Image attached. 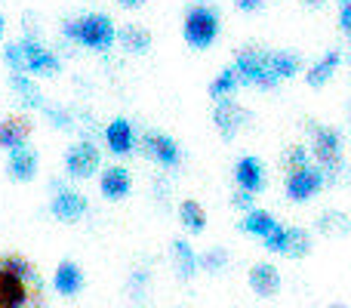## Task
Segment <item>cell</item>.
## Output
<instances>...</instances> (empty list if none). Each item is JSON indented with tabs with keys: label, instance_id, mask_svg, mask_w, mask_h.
I'll use <instances>...</instances> for the list:
<instances>
[{
	"label": "cell",
	"instance_id": "cell-1",
	"mask_svg": "<svg viewBox=\"0 0 351 308\" xmlns=\"http://www.w3.org/2000/svg\"><path fill=\"white\" fill-rule=\"evenodd\" d=\"M62 31H65V37H71V40L84 43L90 49H108L117 37L114 22L108 16H102V12H90V16H80L74 22H65Z\"/></svg>",
	"mask_w": 351,
	"mask_h": 308
},
{
	"label": "cell",
	"instance_id": "cell-2",
	"mask_svg": "<svg viewBox=\"0 0 351 308\" xmlns=\"http://www.w3.org/2000/svg\"><path fill=\"white\" fill-rule=\"evenodd\" d=\"M182 34H185V40L191 43L194 49H206L219 37V12L206 3L191 6L188 16H185V28H182Z\"/></svg>",
	"mask_w": 351,
	"mask_h": 308
},
{
	"label": "cell",
	"instance_id": "cell-3",
	"mask_svg": "<svg viewBox=\"0 0 351 308\" xmlns=\"http://www.w3.org/2000/svg\"><path fill=\"white\" fill-rule=\"evenodd\" d=\"M234 71H237V80L243 84H253V86H274L278 78L271 71V53H262V49H241L234 59Z\"/></svg>",
	"mask_w": 351,
	"mask_h": 308
},
{
	"label": "cell",
	"instance_id": "cell-4",
	"mask_svg": "<svg viewBox=\"0 0 351 308\" xmlns=\"http://www.w3.org/2000/svg\"><path fill=\"white\" fill-rule=\"evenodd\" d=\"M315 130V157L324 173H336L342 167V136L333 127H311Z\"/></svg>",
	"mask_w": 351,
	"mask_h": 308
},
{
	"label": "cell",
	"instance_id": "cell-5",
	"mask_svg": "<svg viewBox=\"0 0 351 308\" xmlns=\"http://www.w3.org/2000/svg\"><path fill=\"white\" fill-rule=\"evenodd\" d=\"M324 188V169L321 167H299V169H290L287 176V194L293 200H308L311 194H317Z\"/></svg>",
	"mask_w": 351,
	"mask_h": 308
},
{
	"label": "cell",
	"instance_id": "cell-6",
	"mask_svg": "<svg viewBox=\"0 0 351 308\" xmlns=\"http://www.w3.org/2000/svg\"><path fill=\"white\" fill-rule=\"evenodd\" d=\"M25 49V71L31 74H43V78H53V74H59L62 62L56 59L53 53H49L47 47H43L40 40H34V37H25V40H19Z\"/></svg>",
	"mask_w": 351,
	"mask_h": 308
},
{
	"label": "cell",
	"instance_id": "cell-7",
	"mask_svg": "<svg viewBox=\"0 0 351 308\" xmlns=\"http://www.w3.org/2000/svg\"><path fill=\"white\" fill-rule=\"evenodd\" d=\"M65 163L74 179H90L99 169V163H102V154H99V148L93 145V142H77V145L68 148Z\"/></svg>",
	"mask_w": 351,
	"mask_h": 308
},
{
	"label": "cell",
	"instance_id": "cell-8",
	"mask_svg": "<svg viewBox=\"0 0 351 308\" xmlns=\"http://www.w3.org/2000/svg\"><path fill=\"white\" fill-rule=\"evenodd\" d=\"M40 284H28V281L16 278L12 272L0 268V308H25L31 303V293Z\"/></svg>",
	"mask_w": 351,
	"mask_h": 308
},
{
	"label": "cell",
	"instance_id": "cell-9",
	"mask_svg": "<svg viewBox=\"0 0 351 308\" xmlns=\"http://www.w3.org/2000/svg\"><path fill=\"white\" fill-rule=\"evenodd\" d=\"M247 111L234 102V99H219L216 111H213V121H216V130L222 133V139H234L237 130L247 123Z\"/></svg>",
	"mask_w": 351,
	"mask_h": 308
},
{
	"label": "cell",
	"instance_id": "cell-10",
	"mask_svg": "<svg viewBox=\"0 0 351 308\" xmlns=\"http://www.w3.org/2000/svg\"><path fill=\"white\" fill-rule=\"evenodd\" d=\"M142 152L152 161H158L160 167H176L179 163V145L167 133H145L142 136Z\"/></svg>",
	"mask_w": 351,
	"mask_h": 308
},
{
	"label": "cell",
	"instance_id": "cell-11",
	"mask_svg": "<svg viewBox=\"0 0 351 308\" xmlns=\"http://www.w3.org/2000/svg\"><path fill=\"white\" fill-rule=\"evenodd\" d=\"M250 290H253L256 296H262V299L278 296V290H280L278 268H274L271 262H256V265L250 268Z\"/></svg>",
	"mask_w": 351,
	"mask_h": 308
},
{
	"label": "cell",
	"instance_id": "cell-12",
	"mask_svg": "<svg viewBox=\"0 0 351 308\" xmlns=\"http://www.w3.org/2000/svg\"><path fill=\"white\" fill-rule=\"evenodd\" d=\"M49 210H53L56 219H62V222H77V219L86 216V198L80 191H59L53 198V204H49Z\"/></svg>",
	"mask_w": 351,
	"mask_h": 308
},
{
	"label": "cell",
	"instance_id": "cell-13",
	"mask_svg": "<svg viewBox=\"0 0 351 308\" xmlns=\"http://www.w3.org/2000/svg\"><path fill=\"white\" fill-rule=\"evenodd\" d=\"M234 179H237V185H241V191L256 194L265 185V167H262L259 157H241L234 167Z\"/></svg>",
	"mask_w": 351,
	"mask_h": 308
},
{
	"label": "cell",
	"instance_id": "cell-14",
	"mask_svg": "<svg viewBox=\"0 0 351 308\" xmlns=\"http://www.w3.org/2000/svg\"><path fill=\"white\" fill-rule=\"evenodd\" d=\"M105 142H108V148L114 154H130L136 145L133 123H130L127 117H114V121L108 123V130H105Z\"/></svg>",
	"mask_w": 351,
	"mask_h": 308
},
{
	"label": "cell",
	"instance_id": "cell-15",
	"mask_svg": "<svg viewBox=\"0 0 351 308\" xmlns=\"http://www.w3.org/2000/svg\"><path fill=\"white\" fill-rule=\"evenodd\" d=\"M6 169H10V176H12L16 182H28V179H34V173H37V152H34V148H28V145L12 148Z\"/></svg>",
	"mask_w": 351,
	"mask_h": 308
},
{
	"label": "cell",
	"instance_id": "cell-16",
	"mask_svg": "<svg viewBox=\"0 0 351 308\" xmlns=\"http://www.w3.org/2000/svg\"><path fill=\"white\" fill-rule=\"evenodd\" d=\"M31 136V121L28 117H3L0 121V148H19L25 145Z\"/></svg>",
	"mask_w": 351,
	"mask_h": 308
},
{
	"label": "cell",
	"instance_id": "cell-17",
	"mask_svg": "<svg viewBox=\"0 0 351 308\" xmlns=\"http://www.w3.org/2000/svg\"><path fill=\"white\" fill-rule=\"evenodd\" d=\"M99 188H102V194L108 200H123L130 194V188H133V182H130V173L123 167H108L102 173V179H99Z\"/></svg>",
	"mask_w": 351,
	"mask_h": 308
},
{
	"label": "cell",
	"instance_id": "cell-18",
	"mask_svg": "<svg viewBox=\"0 0 351 308\" xmlns=\"http://www.w3.org/2000/svg\"><path fill=\"white\" fill-rule=\"evenodd\" d=\"M53 287L59 296H74V293H80V287H84V272H80L74 262H62L53 274Z\"/></svg>",
	"mask_w": 351,
	"mask_h": 308
},
{
	"label": "cell",
	"instance_id": "cell-19",
	"mask_svg": "<svg viewBox=\"0 0 351 308\" xmlns=\"http://www.w3.org/2000/svg\"><path fill=\"white\" fill-rule=\"evenodd\" d=\"M241 228L247 231V235H256V237H262V241H265V237L271 235V231H278L280 225L274 222L271 213H265V210H250L247 219L241 222Z\"/></svg>",
	"mask_w": 351,
	"mask_h": 308
},
{
	"label": "cell",
	"instance_id": "cell-20",
	"mask_svg": "<svg viewBox=\"0 0 351 308\" xmlns=\"http://www.w3.org/2000/svg\"><path fill=\"white\" fill-rule=\"evenodd\" d=\"M10 86L19 93V99H22L28 108H47V99H43V93L34 86V80H28L25 74H10Z\"/></svg>",
	"mask_w": 351,
	"mask_h": 308
},
{
	"label": "cell",
	"instance_id": "cell-21",
	"mask_svg": "<svg viewBox=\"0 0 351 308\" xmlns=\"http://www.w3.org/2000/svg\"><path fill=\"white\" fill-rule=\"evenodd\" d=\"M311 250V237L305 228H284V247H280V253L290 256V259H302V256H308Z\"/></svg>",
	"mask_w": 351,
	"mask_h": 308
},
{
	"label": "cell",
	"instance_id": "cell-22",
	"mask_svg": "<svg viewBox=\"0 0 351 308\" xmlns=\"http://www.w3.org/2000/svg\"><path fill=\"white\" fill-rule=\"evenodd\" d=\"M121 43L127 53H148L152 49V34H148V28H142V25H127V28L121 31Z\"/></svg>",
	"mask_w": 351,
	"mask_h": 308
},
{
	"label": "cell",
	"instance_id": "cell-23",
	"mask_svg": "<svg viewBox=\"0 0 351 308\" xmlns=\"http://www.w3.org/2000/svg\"><path fill=\"white\" fill-rule=\"evenodd\" d=\"M173 256H176V268H179V278H194V274H197L200 259L194 256L191 244H185V241H173Z\"/></svg>",
	"mask_w": 351,
	"mask_h": 308
},
{
	"label": "cell",
	"instance_id": "cell-24",
	"mask_svg": "<svg viewBox=\"0 0 351 308\" xmlns=\"http://www.w3.org/2000/svg\"><path fill=\"white\" fill-rule=\"evenodd\" d=\"M299 68H302V59H299V53H293V49L271 53V71H274V78H278V80L299 74Z\"/></svg>",
	"mask_w": 351,
	"mask_h": 308
},
{
	"label": "cell",
	"instance_id": "cell-25",
	"mask_svg": "<svg viewBox=\"0 0 351 308\" xmlns=\"http://www.w3.org/2000/svg\"><path fill=\"white\" fill-rule=\"evenodd\" d=\"M317 231H321V235H327V237H333V235H348V231H351V222H348L346 213L327 210V213H321V219H317Z\"/></svg>",
	"mask_w": 351,
	"mask_h": 308
},
{
	"label": "cell",
	"instance_id": "cell-26",
	"mask_svg": "<svg viewBox=\"0 0 351 308\" xmlns=\"http://www.w3.org/2000/svg\"><path fill=\"white\" fill-rule=\"evenodd\" d=\"M336 68H339V53H327L321 62H317V65H311L308 86H324L336 74Z\"/></svg>",
	"mask_w": 351,
	"mask_h": 308
},
{
	"label": "cell",
	"instance_id": "cell-27",
	"mask_svg": "<svg viewBox=\"0 0 351 308\" xmlns=\"http://www.w3.org/2000/svg\"><path fill=\"white\" fill-rule=\"evenodd\" d=\"M0 268H6V272H12V274H16V278L28 281V284H43V281L37 278L34 265H31L28 259H22V256H16V253L3 256V259H0Z\"/></svg>",
	"mask_w": 351,
	"mask_h": 308
},
{
	"label": "cell",
	"instance_id": "cell-28",
	"mask_svg": "<svg viewBox=\"0 0 351 308\" xmlns=\"http://www.w3.org/2000/svg\"><path fill=\"white\" fill-rule=\"evenodd\" d=\"M179 219H182V225H185L188 231H204V225H206V213H204V206H200L197 200H182L179 204Z\"/></svg>",
	"mask_w": 351,
	"mask_h": 308
},
{
	"label": "cell",
	"instance_id": "cell-29",
	"mask_svg": "<svg viewBox=\"0 0 351 308\" xmlns=\"http://www.w3.org/2000/svg\"><path fill=\"white\" fill-rule=\"evenodd\" d=\"M234 86H237V71H234V68H225V71H219V78L210 84V96L213 99H222V96H228Z\"/></svg>",
	"mask_w": 351,
	"mask_h": 308
},
{
	"label": "cell",
	"instance_id": "cell-30",
	"mask_svg": "<svg viewBox=\"0 0 351 308\" xmlns=\"http://www.w3.org/2000/svg\"><path fill=\"white\" fill-rule=\"evenodd\" d=\"M225 265H228V253H225L222 247H213L200 256V268H204V272H222Z\"/></svg>",
	"mask_w": 351,
	"mask_h": 308
},
{
	"label": "cell",
	"instance_id": "cell-31",
	"mask_svg": "<svg viewBox=\"0 0 351 308\" xmlns=\"http://www.w3.org/2000/svg\"><path fill=\"white\" fill-rule=\"evenodd\" d=\"M3 62L10 65L12 74H25V49H22V43H10V47L3 49Z\"/></svg>",
	"mask_w": 351,
	"mask_h": 308
},
{
	"label": "cell",
	"instance_id": "cell-32",
	"mask_svg": "<svg viewBox=\"0 0 351 308\" xmlns=\"http://www.w3.org/2000/svg\"><path fill=\"white\" fill-rule=\"evenodd\" d=\"M284 163H287V167H290V169H299V167H308V148H305V145H293L290 148V152H287L284 154Z\"/></svg>",
	"mask_w": 351,
	"mask_h": 308
},
{
	"label": "cell",
	"instance_id": "cell-33",
	"mask_svg": "<svg viewBox=\"0 0 351 308\" xmlns=\"http://www.w3.org/2000/svg\"><path fill=\"white\" fill-rule=\"evenodd\" d=\"M262 247L268 250V253H280V247H284V228H278V231H271V235L262 241Z\"/></svg>",
	"mask_w": 351,
	"mask_h": 308
},
{
	"label": "cell",
	"instance_id": "cell-34",
	"mask_svg": "<svg viewBox=\"0 0 351 308\" xmlns=\"http://www.w3.org/2000/svg\"><path fill=\"white\" fill-rule=\"evenodd\" d=\"M43 111H47V117L56 123V127H71V117H68L62 108H49V105H47V108H43Z\"/></svg>",
	"mask_w": 351,
	"mask_h": 308
},
{
	"label": "cell",
	"instance_id": "cell-35",
	"mask_svg": "<svg viewBox=\"0 0 351 308\" xmlns=\"http://www.w3.org/2000/svg\"><path fill=\"white\" fill-rule=\"evenodd\" d=\"M339 25L342 31L351 37V0H342V10H339Z\"/></svg>",
	"mask_w": 351,
	"mask_h": 308
},
{
	"label": "cell",
	"instance_id": "cell-36",
	"mask_svg": "<svg viewBox=\"0 0 351 308\" xmlns=\"http://www.w3.org/2000/svg\"><path fill=\"white\" fill-rule=\"evenodd\" d=\"M231 204L241 206V210H250V206H253V194H250V191H237L234 198H231Z\"/></svg>",
	"mask_w": 351,
	"mask_h": 308
},
{
	"label": "cell",
	"instance_id": "cell-37",
	"mask_svg": "<svg viewBox=\"0 0 351 308\" xmlns=\"http://www.w3.org/2000/svg\"><path fill=\"white\" fill-rule=\"evenodd\" d=\"M262 3H265V0H237V10H243V12H253V10H259Z\"/></svg>",
	"mask_w": 351,
	"mask_h": 308
},
{
	"label": "cell",
	"instance_id": "cell-38",
	"mask_svg": "<svg viewBox=\"0 0 351 308\" xmlns=\"http://www.w3.org/2000/svg\"><path fill=\"white\" fill-rule=\"evenodd\" d=\"M123 6H139V3H145V0H121Z\"/></svg>",
	"mask_w": 351,
	"mask_h": 308
},
{
	"label": "cell",
	"instance_id": "cell-39",
	"mask_svg": "<svg viewBox=\"0 0 351 308\" xmlns=\"http://www.w3.org/2000/svg\"><path fill=\"white\" fill-rule=\"evenodd\" d=\"M305 3H311V6H317V3H324V0H305Z\"/></svg>",
	"mask_w": 351,
	"mask_h": 308
},
{
	"label": "cell",
	"instance_id": "cell-40",
	"mask_svg": "<svg viewBox=\"0 0 351 308\" xmlns=\"http://www.w3.org/2000/svg\"><path fill=\"white\" fill-rule=\"evenodd\" d=\"M0 37H3V16H0Z\"/></svg>",
	"mask_w": 351,
	"mask_h": 308
},
{
	"label": "cell",
	"instance_id": "cell-41",
	"mask_svg": "<svg viewBox=\"0 0 351 308\" xmlns=\"http://www.w3.org/2000/svg\"><path fill=\"white\" fill-rule=\"evenodd\" d=\"M327 308H346V305H339V303H333V305H327Z\"/></svg>",
	"mask_w": 351,
	"mask_h": 308
}]
</instances>
